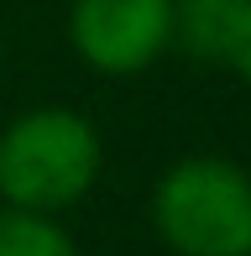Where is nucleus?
<instances>
[{
  "mask_svg": "<svg viewBox=\"0 0 251 256\" xmlns=\"http://www.w3.org/2000/svg\"><path fill=\"white\" fill-rule=\"evenodd\" d=\"M105 146L84 110L74 104H37L0 131V204L52 214L74 209L100 183Z\"/></svg>",
  "mask_w": 251,
  "mask_h": 256,
  "instance_id": "1",
  "label": "nucleus"
},
{
  "mask_svg": "<svg viewBox=\"0 0 251 256\" xmlns=\"http://www.w3.org/2000/svg\"><path fill=\"white\" fill-rule=\"evenodd\" d=\"M152 230L173 256H251V168L178 157L152 188Z\"/></svg>",
  "mask_w": 251,
  "mask_h": 256,
  "instance_id": "2",
  "label": "nucleus"
},
{
  "mask_svg": "<svg viewBox=\"0 0 251 256\" xmlns=\"http://www.w3.org/2000/svg\"><path fill=\"white\" fill-rule=\"evenodd\" d=\"M68 42L78 63L110 78L146 74L173 48V0H74Z\"/></svg>",
  "mask_w": 251,
  "mask_h": 256,
  "instance_id": "3",
  "label": "nucleus"
},
{
  "mask_svg": "<svg viewBox=\"0 0 251 256\" xmlns=\"http://www.w3.org/2000/svg\"><path fill=\"white\" fill-rule=\"evenodd\" d=\"M241 6L246 0H173V48L199 63H220Z\"/></svg>",
  "mask_w": 251,
  "mask_h": 256,
  "instance_id": "4",
  "label": "nucleus"
},
{
  "mask_svg": "<svg viewBox=\"0 0 251 256\" xmlns=\"http://www.w3.org/2000/svg\"><path fill=\"white\" fill-rule=\"evenodd\" d=\"M0 256H78V240L52 214H26V209L0 204Z\"/></svg>",
  "mask_w": 251,
  "mask_h": 256,
  "instance_id": "5",
  "label": "nucleus"
},
{
  "mask_svg": "<svg viewBox=\"0 0 251 256\" xmlns=\"http://www.w3.org/2000/svg\"><path fill=\"white\" fill-rule=\"evenodd\" d=\"M220 68H230L241 84H251V0L241 6V16H236V26H230V42H225V52H220Z\"/></svg>",
  "mask_w": 251,
  "mask_h": 256,
  "instance_id": "6",
  "label": "nucleus"
}]
</instances>
